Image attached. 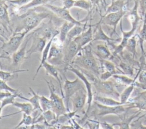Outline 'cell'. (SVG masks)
<instances>
[{
	"label": "cell",
	"instance_id": "cell-53",
	"mask_svg": "<svg viewBox=\"0 0 146 129\" xmlns=\"http://www.w3.org/2000/svg\"><path fill=\"white\" fill-rule=\"evenodd\" d=\"M138 129H146V126L143 125L142 124H140Z\"/></svg>",
	"mask_w": 146,
	"mask_h": 129
},
{
	"label": "cell",
	"instance_id": "cell-28",
	"mask_svg": "<svg viewBox=\"0 0 146 129\" xmlns=\"http://www.w3.org/2000/svg\"><path fill=\"white\" fill-rule=\"evenodd\" d=\"M29 69H18L13 71H5L0 70V78L5 82L10 81L18 77L19 72L28 71Z\"/></svg>",
	"mask_w": 146,
	"mask_h": 129
},
{
	"label": "cell",
	"instance_id": "cell-25",
	"mask_svg": "<svg viewBox=\"0 0 146 129\" xmlns=\"http://www.w3.org/2000/svg\"><path fill=\"white\" fill-rule=\"evenodd\" d=\"M93 99L96 102L100 103L103 105L109 106H116L123 105L120 101H117L115 99H113L111 97H103L101 95H94Z\"/></svg>",
	"mask_w": 146,
	"mask_h": 129
},
{
	"label": "cell",
	"instance_id": "cell-44",
	"mask_svg": "<svg viewBox=\"0 0 146 129\" xmlns=\"http://www.w3.org/2000/svg\"><path fill=\"white\" fill-rule=\"evenodd\" d=\"M31 0H9V2L13 5L22 7L28 3H29Z\"/></svg>",
	"mask_w": 146,
	"mask_h": 129
},
{
	"label": "cell",
	"instance_id": "cell-21",
	"mask_svg": "<svg viewBox=\"0 0 146 129\" xmlns=\"http://www.w3.org/2000/svg\"><path fill=\"white\" fill-rule=\"evenodd\" d=\"M0 25L8 31L10 25V18L7 11V6L5 2L0 4Z\"/></svg>",
	"mask_w": 146,
	"mask_h": 129
},
{
	"label": "cell",
	"instance_id": "cell-37",
	"mask_svg": "<svg viewBox=\"0 0 146 129\" xmlns=\"http://www.w3.org/2000/svg\"><path fill=\"white\" fill-rule=\"evenodd\" d=\"M39 102H40V105L42 110V113L52 110V105L51 101L50 100V98H48L44 95H40Z\"/></svg>",
	"mask_w": 146,
	"mask_h": 129
},
{
	"label": "cell",
	"instance_id": "cell-22",
	"mask_svg": "<svg viewBox=\"0 0 146 129\" xmlns=\"http://www.w3.org/2000/svg\"><path fill=\"white\" fill-rule=\"evenodd\" d=\"M95 53L99 58V60H108L112 56L107 44H98L96 47Z\"/></svg>",
	"mask_w": 146,
	"mask_h": 129
},
{
	"label": "cell",
	"instance_id": "cell-7",
	"mask_svg": "<svg viewBox=\"0 0 146 129\" xmlns=\"http://www.w3.org/2000/svg\"><path fill=\"white\" fill-rule=\"evenodd\" d=\"M28 33L26 31L14 33L7 42L3 43L0 49L7 55H12L18 50L25 36Z\"/></svg>",
	"mask_w": 146,
	"mask_h": 129
},
{
	"label": "cell",
	"instance_id": "cell-17",
	"mask_svg": "<svg viewBox=\"0 0 146 129\" xmlns=\"http://www.w3.org/2000/svg\"><path fill=\"white\" fill-rule=\"evenodd\" d=\"M29 38L26 40V41L24 45L21 48L18 49L15 53L11 55L12 59V66L17 68H19L23 61L27 59L26 57V47L27 43L29 42Z\"/></svg>",
	"mask_w": 146,
	"mask_h": 129
},
{
	"label": "cell",
	"instance_id": "cell-4",
	"mask_svg": "<svg viewBox=\"0 0 146 129\" xmlns=\"http://www.w3.org/2000/svg\"><path fill=\"white\" fill-rule=\"evenodd\" d=\"M139 0L135 1V4L132 9L128 14V20L131 24V28L128 31H124L122 28V20L120 22V28L122 34V38L129 39L135 35L137 29L139 22L140 20V16L139 14Z\"/></svg>",
	"mask_w": 146,
	"mask_h": 129
},
{
	"label": "cell",
	"instance_id": "cell-41",
	"mask_svg": "<svg viewBox=\"0 0 146 129\" xmlns=\"http://www.w3.org/2000/svg\"><path fill=\"white\" fill-rule=\"evenodd\" d=\"M119 67L123 71V73L128 76H132L134 72L133 67L131 65L123 62L121 61L119 63Z\"/></svg>",
	"mask_w": 146,
	"mask_h": 129
},
{
	"label": "cell",
	"instance_id": "cell-12",
	"mask_svg": "<svg viewBox=\"0 0 146 129\" xmlns=\"http://www.w3.org/2000/svg\"><path fill=\"white\" fill-rule=\"evenodd\" d=\"M63 47L56 45L53 40L49 51L47 61L55 66L63 65Z\"/></svg>",
	"mask_w": 146,
	"mask_h": 129
},
{
	"label": "cell",
	"instance_id": "cell-32",
	"mask_svg": "<svg viewBox=\"0 0 146 129\" xmlns=\"http://www.w3.org/2000/svg\"><path fill=\"white\" fill-rule=\"evenodd\" d=\"M99 60L100 63V65H101L100 67L102 69V70L106 72H108L111 73L112 75H114L115 74H118L116 70V67L115 66V64L112 62L108 60Z\"/></svg>",
	"mask_w": 146,
	"mask_h": 129
},
{
	"label": "cell",
	"instance_id": "cell-5",
	"mask_svg": "<svg viewBox=\"0 0 146 129\" xmlns=\"http://www.w3.org/2000/svg\"><path fill=\"white\" fill-rule=\"evenodd\" d=\"M45 81L47 83V86L50 91L49 98L52 102V111L55 113L57 120V119L60 116L65 114L68 111L67 110L66 105L64 104L63 101L64 98L62 97H59L58 94L55 93L54 86L52 85V82H49L46 80H45Z\"/></svg>",
	"mask_w": 146,
	"mask_h": 129
},
{
	"label": "cell",
	"instance_id": "cell-8",
	"mask_svg": "<svg viewBox=\"0 0 146 129\" xmlns=\"http://www.w3.org/2000/svg\"><path fill=\"white\" fill-rule=\"evenodd\" d=\"M66 70H70L72 72H73L76 76L79 78L84 83L85 85V88L86 89L87 93V103L88 105L87 111L86 112V114H88L90 110L91 109V105H92V102L93 101L94 98V94L92 92V83L90 82V81L88 80V79L87 78V77L85 76V74L81 72L80 70L76 68L75 67L71 65H70L66 69Z\"/></svg>",
	"mask_w": 146,
	"mask_h": 129
},
{
	"label": "cell",
	"instance_id": "cell-39",
	"mask_svg": "<svg viewBox=\"0 0 146 129\" xmlns=\"http://www.w3.org/2000/svg\"><path fill=\"white\" fill-rule=\"evenodd\" d=\"M140 111L138 113H136L132 115L131 116H130L128 118L123 119V120H122L121 122L113 123L112 124L113 126H118L119 127V129H130V126H129L130 123L137 116L140 114Z\"/></svg>",
	"mask_w": 146,
	"mask_h": 129
},
{
	"label": "cell",
	"instance_id": "cell-20",
	"mask_svg": "<svg viewBox=\"0 0 146 129\" xmlns=\"http://www.w3.org/2000/svg\"><path fill=\"white\" fill-rule=\"evenodd\" d=\"M59 34V32H57L56 34H55L48 41V42L46 44V47H44L42 53H41L42 56H41V59H40V63L39 65V66H38L37 69H36V70L35 72V74L33 76V80H34V79L35 78V77H36V76L38 75V73H39V71L40 70V69L42 68V65H43V64L47 61V57H48V53H49V51H50V47H51V45L52 44V43L54 39V38L56 37V35H58V34Z\"/></svg>",
	"mask_w": 146,
	"mask_h": 129
},
{
	"label": "cell",
	"instance_id": "cell-46",
	"mask_svg": "<svg viewBox=\"0 0 146 129\" xmlns=\"http://www.w3.org/2000/svg\"><path fill=\"white\" fill-rule=\"evenodd\" d=\"M13 93L8 91H4V90H0V101L1 102L5 98L11 95Z\"/></svg>",
	"mask_w": 146,
	"mask_h": 129
},
{
	"label": "cell",
	"instance_id": "cell-51",
	"mask_svg": "<svg viewBox=\"0 0 146 129\" xmlns=\"http://www.w3.org/2000/svg\"><path fill=\"white\" fill-rule=\"evenodd\" d=\"M91 3L92 5H98L100 2H102V0H90Z\"/></svg>",
	"mask_w": 146,
	"mask_h": 129
},
{
	"label": "cell",
	"instance_id": "cell-54",
	"mask_svg": "<svg viewBox=\"0 0 146 129\" xmlns=\"http://www.w3.org/2000/svg\"><path fill=\"white\" fill-rule=\"evenodd\" d=\"M1 58H3V59H8L9 57H7V56H1V57H0V59ZM0 67L2 68V64H1V61H0Z\"/></svg>",
	"mask_w": 146,
	"mask_h": 129
},
{
	"label": "cell",
	"instance_id": "cell-42",
	"mask_svg": "<svg viewBox=\"0 0 146 129\" xmlns=\"http://www.w3.org/2000/svg\"><path fill=\"white\" fill-rule=\"evenodd\" d=\"M0 90H4V91H8L13 94H20L21 93L18 89H14L10 86H9L7 84V82L1 80L0 78Z\"/></svg>",
	"mask_w": 146,
	"mask_h": 129
},
{
	"label": "cell",
	"instance_id": "cell-11",
	"mask_svg": "<svg viewBox=\"0 0 146 129\" xmlns=\"http://www.w3.org/2000/svg\"><path fill=\"white\" fill-rule=\"evenodd\" d=\"M44 6L47 7L50 10H51L55 15L58 17L65 20L66 21L74 23L75 25L82 26L83 24V20H77L75 19L70 14L69 10H67L63 7H59L54 5H52L48 3H47L44 5Z\"/></svg>",
	"mask_w": 146,
	"mask_h": 129
},
{
	"label": "cell",
	"instance_id": "cell-30",
	"mask_svg": "<svg viewBox=\"0 0 146 129\" xmlns=\"http://www.w3.org/2000/svg\"><path fill=\"white\" fill-rule=\"evenodd\" d=\"M13 105L17 108H18L20 111L18 112L19 113H25L27 115H31L34 111V109L31 104L29 102H19L15 101Z\"/></svg>",
	"mask_w": 146,
	"mask_h": 129
},
{
	"label": "cell",
	"instance_id": "cell-19",
	"mask_svg": "<svg viewBox=\"0 0 146 129\" xmlns=\"http://www.w3.org/2000/svg\"><path fill=\"white\" fill-rule=\"evenodd\" d=\"M42 68H43L45 70L46 74L50 75L51 76L53 77L54 78H55L57 81L59 83L60 90L62 95V97L64 98V94L63 91V89L62 88V84H61V80L59 77V69L56 67V66L53 65L50 63H48L47 61L45 62L43 65H42Z\"/></svg>",
	"mask_w": 146,
	"mask_h": 129
},
{
	"label": "cell",
	"instance_id": "cell-36",
	"mask_svg": "<svg viewBox=\"0 0 146 129\" xmlns=\"http://www.w3.org/2000/svg\"><path fill=\"white\" fill-rule=\"evenodd\" d=\"M51 0H31L29 3H28L27 4L20 7L19 8V10L21 11H25L26 10H30L31 8L37 6H40V5H44L47 3H48V2L49 1H50Z\"/></svg>",
	"mask_w": 146,
	"mask_h": 129
},
{
	"label": "cell",
	"instance_id": "cell-23",
	"mask_svg": "<svg viewBox=\"0 0 146 129\" xmlns=\"http://www.w3.org/2000/svg\"><path fill=\"white\" fill-rule=\"evenodd\" d=\"M29 90L30 93L32 94V97L30 98H27L26 97H25L23 95H22L19 98L21 99H23L25 101H28L29 103L31 104V105L33 107L34 111L35 110H38L39 111L42 112L40 105V102H39V95L35 93L33 89L31 87H29Z\"/></svg>",
	"mask_w": 146,
	"mask_h": 129
},
{
	"label": "cell",
	"instance_id": "cell-1",
	"mask_svg": "<svg viewBox=\"0 0 146 129\" xmlns=\"http://www.w3.org/2000/svg\"><path fill=\"white\" fill-rule=\"evenodd\" d=\"M79 52L80 54L76 55L71 65L80 68L82 72L90 73L99 78L100 68L93 54L91 46L87 45Z\"/></svg>",
	"mask_w": 146,
	"mask_h": 129
},
{
	"label": "cell",
	"instance_id": "cell-33",
	"mask_svg": "<svg viewBox=\"0 0 146 129\" xmlns=\"http://www.w3.org/2000/svg\"><path fill=\"white\" fill-rule=\"evenodd\" d=\"M139 38L140 45L141 50V54H145V52L143 48V43L146 42V15L143 18V23L142 28H141L139 33L137 34Z\"/></svg>",
	"mask_w": 146,
	"mask_h": 129
},
{
	"label": "cell",
	"instance_id": "cell-38",
	"mask_svg": "<svg viewBox=\"0 0 146 129\" xmlns=\"http://www.w3.org/2000/svg\"><path fill=\"white\" fill-rule=\"evenodd\" d=\"M35 123V120L34 118H33L31 115H27L25 113H23L22 118L20 122L17 124V126H15L13 129H17L20 127H21L22 125H25V126H30Z\"/></svg>",
	"mask_w": 146,
	"mask_h": 129
},
{
	"label": "cell",
	"instance_id": "cell-56",
	"mask_svg": "<svg viewBox=\"0 0 146 129\" xmlns=\"http://www.w3.org/2000/svg\"><path fill=\"white\" fill-rule=\"evenodd\" d=\"M141 94H144V95H145L146 96V89L144 91L141 92Z\"/></svg>",
	"mask_w": 146,
	"mask_h": 129
},
{
	"label": "cell",
	"instance_id": "cell-48",
	"mask_svg": "<svg viewBox=\"0 0 146 129\" xmlns=\"http://www.w3.org/2000/svg\"><path fill=\"white\" fill-rule=\"evenodd\" d=\"M92 121H93V122H94V123H95L94 126H91V125H90L89 123H87V124H88V126L90 127V129H103V127H102V126H101L100 122H97V121H95V120H92Z\"/></svg>",
	"mask_w": 146,
	"mask_h": 129
},
{
	"label": "cell",
	"instance_id": "cell-3",
	"mask_svg": "<svg viewBox=\"0 0 146 129\" xmlns=\"http://www.w3.org/2000/svg\"><path fill=\"white\" fill-rule=\"evenodd\" d=\"M84 84L83 81L78 77L73 81L67 79L64 76V83L63 87L64 99L66 107L68 112H70L69 103L71 97L79 90L84 88Z\"/></svg>",
	"mask_w": 146,
	"mask_h": 129
},
{
	"label": "cell",
	"instance_id": "cell-40",
	"mask_svg": "<svg viewBox=\"0 0 146 129\" xmlns=\"http://www.w3.org/2000/svg\"><path fill=\"white\" fill-rule=\"evenodd\" d=\"M92 3L90 1L87 0H75L74 6L81 9L89 11L92 7Z\"/></svg>",
	"mask_w": 146,
	"mask_h": 129
},
{
	"label": "cell",
	"instance_id": "cell-55",
	"mask_svg": "<svg viewBox=\"0 0 146 129\" xmlns=\"http://www.w3.org/2000/svg\"><path fill=\"white\" fill-rule=\"evenodd\" d=\"M0 41H1V42H2L3 43L5 42V40H4V39H3V38H2V36H1V35H0Z\"/></svg>",
	"mask_w": 146,
	"mask_h": 129
},
{
	"label": "cell",
	"instance_id": "cell-9",
	"mask_svg": "<svg viewBox=\"0 0 146 129\" xmlns=\"http://www.w3.org/2000/svg\"><path fill=\"white\" fill-rule=\"evenodd\" d=\"M63 46V66L64 69L71 64L72 62L79 53L78 45L76 42L72 40L70 41H65Z\"/></svg>",
	"mask_w": 146,
	"mask_h": 129
},
{
	"label": "cell",
	"instance_id": "cell-45",
	"mask_svg": "<svg viewBox=\"0 0 146 129\" xmlns=\"http://www.w3.org/2000/svg\"><path fill=\"white\" fill-rule=\"evenodd\" d=\"M63 7L67 9L70 10L71 8L74 6V3L75 0H62Z\"/></svg>",
	"mask_w": 146,
	"mask_h": 129
},
{
	"label": "cell",
	"instance_id": "cell-14",
	"mask_svg": "<svg viewBox=\"0 0 146 129\" xmlns=\"http://www.w3.org/2000/svg\"><path fill=\"white\" fill-rule=\"evenodd\" d=\"M33 36V38L31 45L30 48L26 51L27 59L30 58L34 53H42L48 42V40L46 38L41 36L35 32Z\"/></svg>",
	"mask_w": 146,
	"mask_h": 129
},
{
	"label": "cell",
	"instance_id": "cell-57",
	"mask_svg": "<svg viewBox=\"0 0 146 129\" xmlns=\"http://www.w3.org/2000/svg\"><path fill=\"white\" fill-rule=\"evenodd\" d=\"M143 69L146 70V64H144V66H143Z\"/></svg>",
	"mask_w": 146,
	"mask_h": 129
},
{
	"label": "cell",
	"instance_id": "cell-58",
	"mask_svg": "<svg viewBox=\"0 0 146 129\" xmlns=\"http://www.w3.org/2000/svg\"><path fill=\"white\" fill-rule=\"evenodd\" d=\"M3 2H4V1L3 0H0V4H1V3H2Z\"/></svg>",
	"mask_w": 146,
	"mask_h": 129
},
{
	"label": "cell",
	"instance_id": "cell-2",
	"mask_svg": "<svg viewBox=\"0 0 146 129\" xmlns=\"http://www.w3.org/2000/svg\"><path fill=\"white\" fill-rule=\"evenodd\" d=\"M22 16L23 18L21 27H17L15 33L19 32L22 30L26 31L29 32L36 27L43 20L50 18L51 14L47 12H31L30 13L23 14Z\"/></svg>",
	"mask_w": 146,
	"mask_h": 129
},
{
	"label": "cell",
	"instance_id": "cell-27",
	"mask_svg": "<svg viewBox=\"0 0 146 129\" xmlns=\"http://www.w3.org/2000/svg\"><path fill=\"white\" fill-rule=\"evenodd\" d=\"M75 24L73 23L66 21L64 22L61 27L59 28V41L61 43H64L66 40L67 35L70 31V30L75 26Z\"/></svg>",
	"mask_w": 146,
	"mask_h": 129
},
{
	"label": "cell",
	"instance_id": "cell-43",
	"mask_svg": "<svg viewBox=\"0 0 146 129\" xmlns=\"http://www.w3.org/2000/svg\"><path fill=\"white\" fill-rule=\"evenodd\" d=\"M139 8L141 16L144 18L146 15V0H139Z\"/></svg>",
	"mask_w": 146,
	"mask_h": 129
},
{
	"label": "cell",
	"instance_id": "cell-15",
	"mask_svg": "<svg viewBox=\"0 0 146 129\" xmlns=\"http://www.w3.org/2000/svg\"><path fill=\"white\" fill-rule=\"evenodd\" d=\"M95 105L98 110V116L102 117L109 114L120 115L125 111V107L124 106V105H121L116 106H109L103 105L98 102H95Z\"/></svg>",
	"mask_w": 146,
	"mask_h": 129
},
{
	"label": "cell",
	"instance_id": "cell-26",
	"mask_svg": "<svg viewBox=\"0 0 146 129\" xmlns=\"http://www.w3.org/2000/svg\"><path fill=\"white\" fill-rule=\"evenodd\" d=\"M133 79L135 81L134 82L135 86L140 88L144 90L146 89V70L139 69L136 76Z\"/></svg>",
	"mask_w": 146,
	"mask_h": 129
},
{
	"label": "cell",
	"instance_id": "cell-6",
	"mask_svg": "<svg viewBox=\"0 0 146 129\" xmlns=\"http://www.w3.org/2000/svg\"><path fill=\"white\" fill-rule=\"evenodd\" d=\"M92 82L97 92L110 96L115 99L119 98L120 94L116 90L115 85L112 81L108 80L102 81L99 78H96Z\"/></svg>",
	"mask_w": 146,
	"mask_h": 129
},
{
	"label": "cell",
	"instance_id": "cell-24",
	"mask_svg": "<svg viewBox=\"0 0 146 129\" xmlns=\"http://www.w3.org/2000/svg\"><path fill=\"white\" fill-rule=\"evenodd\" d=\"M126 4L125 0H111V5L106 8L105 14L125 10Z\"/></svg>",
	"mask_w": 146,
	"mask_h": 129
},
{
	"label": "cell",
	"instance_id": "cell-34",
	"mask_svg": "<svg viewBox=\"0 0 146 129\" xmlns=\"http://www.w3.org/2000/svg\"><path fill=\"white\" fill-rule=\"evenodd\" d=\"M83 30L84 28L82 26L75 25L68 32L65 41H70L73 40L79 35H80L83 32Z\"/></svg>",
	"mask_w": 146,
	"mask_h": 129
},
{
	"label": "cell",
	"instance_id": "cell-52",
	"mask_svg": "<svg viewBox=\"0 0 146 129\" xmlns=\"http://www.w3.org/2000/svg\"><path fill=\"white\" fill-rule=\"evenodd\" d=\"M2 110H3V109H2L1 107H0V119H1L3 118H5V117H6V116H7V115H4V116H2Z\"/></svg>",
	"mask_w": 146,
	"mask_h": 129
},
{
	"label": "cell",
	"instance_id": "cell-61",
	"mask_svg": "<svg viewBox=\"0 0 146 129\" xmlns=\"http://www.w3.org/2000/svg\"><path fill=\"white\" fill-rule=\"evenodd\" d=\"M1 56H2V55H1V56H0V57H1Z\"/></svg>",
	"mask_w": 146,
	"mask_h": 129
},
{
	"label": "cell",
	"instance_id": "cell-35",
	"mask_svg": "<svg viewBox=\"0 0 146 129\" xmlns=\"http://www.w3.org/2000/svg\"><path fill=\"white\" fill-rule=\"evenodd\" d=\"M136 45L137 41L136 40V36L134 35L127 40L125 48L132 55L133 58L136 55Z\"/></svg>",
	"mask_w": 146,
	"mask_h": 129
},
{
	"label": "cell",
	"instance_id": "cell-29",
	"mask_svg": "<svg viewBox=\"0 0 146 129\" xmlns=\"http://www.w3.org/2000/svg\"><path fill=\"white\" fill-rule=\"evenodd\" d=\"M112 77L115 80L116 83L120 86H129L134 84L135 81L134 79L124 74H115Z\"/></svg>",
	"mask_w": 146,
	"mask_h": 129
},
{
	"label": "cell",
	"instance_id": "cell-49",
	"mask_svg": "<svg viewBox=\"0 0 146 129\" xmlns=\"http://www.w3.org/2000/svg\"><path fill=\"white\" fill-rule=\"evenodd\" d=\"M103 129H114L112 124H109L107 122H100Z\"/></svg>",
	"mask_w": 146,
	"mask_h": 129
},
{
	"label": "cell",
	"instance_id": "cell-18",
	"mask_svg": "<svg viewBox=\"0 0 146 129\" xmlns=\"http://www.w3.org/2000/svg\"><path fill=\"white\" fill-rule=\"evenodd\" d=\"M96 26V28L95 29V32L93 35V40L92 41H104L107 44L109 45H112V41H120L121 38L119 39H113L110 36H108L103 31L102 25L99 22L95 24Z\"/></svg>",
	"mask_w": 146,
	"mask_h": 129
},
{
	"label": "cell",
	"instance_id": "cell-60",
	"mask_svg": "<svg viewBox=\"0 0 146 129\" xmlns=\"http://www.w3.org/2000/svg\"><path fill=\"white\" fill-rule=\"evenodd\" d=\"M1 102L0 101V106H1Z\"/></svg>",
	"mask_w": 146,
	"mask_h": 129
},
{
	"label": "cell",
	"instance_id": "cell-47",
	"mask_svg": "<svg viewBox=\"0 0 146 129\" xmlns=\"http://www.w3.org/2000/svg\"><path fill=\"white\" fill-rule=\"evenodd\" d=\"M69 121L71 123L72 126L74 127V129H84L78 123H77L73 118H72Z\"/></svg>",
	"mask_w": 146,
	"mask_h": 129
},
{
	"label": "cell",
	"instance_id": "cell-50",
	"mask_svg": "<svg viewBox=\"0 0 146 129\" xmlns=\"http://www.w3.org/2000/svg\"><path fill=\"white\" fill-rule=\"evenodd\" d=\"M60 129H74L72 126H68V125H63L62 126Z\"/></svg>",
	"mask_w": 146,
	"mask_h": 129
},
{
	"label": "cell",
	"instance_id": "cell-13",
	"mask_svg": "<svg viewBox=\"0 0 146 129\" xmlns=\"http://www.w3.org/2000/svg\"><path fill=\"white\" fill-rule=\"evenodd\" d=\"M70 101L72 105V111L77 113L82 110L87 101L86 89L83 88L78 91L71 97Z\"/></svg>",
	"mask_w": 146,
	"mask_h": 129
},
{
	"label": "cell",
	"instance_id": "cell-10",
	"mask_svg": "<svg viewBox=\"0 0 146 129\" xmlns=\"http://www.w3.org/2000/svg\"><path fill=\"white\" fill-rule=\"evenodd\" d=\"M127 11L125 10H120L115 13H111L101 16L100 20L99 22V23L104 24L109 26L112 27V31L111 35L114 33L117 34L116 31L117 25L121 20L122 18L126 14Z\"/></svg>",
	"mask_w": 146,
	"mask_h": 129
},
{
	"label": "cell",
	"instance_id": "cell-16",
	"mask_svg": "<svg viewBox=\"0 0 146 129\" xmlns=\"http://www.w3.org/2000/svg\"><path fill=\"white\" fill-rule=\"evenodd\" d=\"M92 26L90 25L86 31H83L80 35L73 39L78 45L79 52L83 47L92 41L94 32L92 31Z\"/></svg>",
	"mask_w": 146,
	"mask_h": 129
},
{
	"label": "cell",
	"instance_id": "cell-31",
	"mask_svg": "<svg viewBox=\"0 0 146 129\" xmlns=\"http://www.w3.org/2000/svg\"><path fill=\"white\" fill-rule=\"evenodd\" d=\"M135 85L134 84L128 86L123 91V92L120 94L119 99H120V102L123 104L125 105L128 103V101L129 99V97L132 93L134 88H135Z\"/></svg>",
	"mask_w": 146,
	"mask_h": 129
},
{
	"label": "cell",
	"instance_id": "cell-59",
	"mask_svg": "<svg viewBox=\"0 0 146 129\" xmlns=\"http://www.w3.org/2000/svg\"><path fill=\"white\" fill-rule=\"evenodd\" d=\"M17 129H23V127H19V128H17Z\"/></svg>",
	"mask_w": 146,
	"mask_h": 129
}]
</instances>
